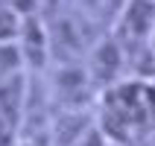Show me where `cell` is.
I'll list each match as a JSON object with an SVG mask.
<instances>
[{"label":"cell","instance_id":"obj_1","mask_svg":"<svg viewBox=\"0 0 155 146\" xmlns=\"http://www.w3.org/2000/svg\"><path fill=\"white\" fill-rule=\"evenodd\" d=\"M120 29L135 44H149L155 35V0H126L120 6Z\"/></svg>","mask_w":155,"mask_h":146},{"label":"cell","instance_id":"obj_2","mask_svg":"<svg viewBox=\"0 0 155 146\" xmlns=\"http://www.w3.org/2000/svg\"><path fill=\"white\" fill-rule=\"evenodd\" d=\"M24 67L26 64H24L18 41H3L0 44V85H6L12 79H21V70Z\"/></svg>","mask_w":155,"mask_h":146}]
</instances>
